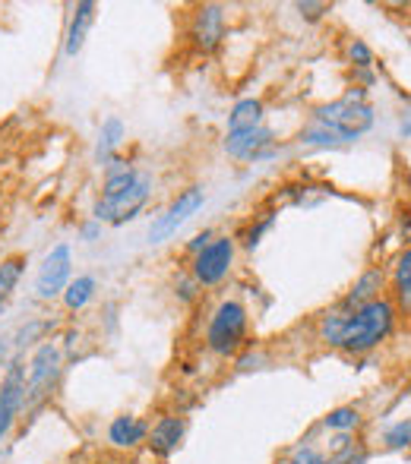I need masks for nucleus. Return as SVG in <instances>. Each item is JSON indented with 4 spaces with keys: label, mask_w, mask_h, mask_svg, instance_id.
I'll return each mask as SVG.
<instances>
[{
    "label": "nucleus",
    "mask_w": 411,
    "mask_h": 464,
    "mask_svg": "<svg viewBox=\"0 0 411 464\" xmlns=\"http://www.w3.org/2000/svg\"><path fill=\"white\" fill-rule=\"evenodd\" d=\"M396 322V307L377 298L358 307L355 313H332L320 322V338L349 354H368L389 335Z\"/></svg>",
    "instance_id": "1"
},
{
    "label": "nucleus",
    "mask_w": 411,
    "mask_h": 464,
    "mask_svg": "<svg viewBox=\"0 0 411 464\" xmlns=\"http://www.w3.org/2000/svg\"><path fill=\"white\" fill-rule=\"evenodd\" d=\"M313 120H317L320 127H326V130L339 133L345 143H355L358 137H364V133L374 127V108H370L368 101H355L345 95V99L332 101V105L317 108Z\"/></svg>",
    "instance_id": "2"
},
{
    "label": "nucleus",
    "mask_w": 411,
    "mask_h": 464,
    "mask_svg": "<svg viewBox=\"0 0 411 464\" xmlns=\"http://www.w3.org/2000/svg\"><path fill=\"white\" fill-rule=\"evenodd\" d=\"M244 332H247V307L241 300H222L212 313L209 332H206V345H209L212 354H234L244 341Z\"/></svg>",
    "instance_id": "3"
},
{
    "label": "nucleus",
    "mask_w": 411,
    "mask_h": 464,
    "mask_svg": "<svg viewBox=\"0 0 411 464\" xmlns=\"http://www.w3.org/2000/svg\"><path fill=\"white\" fill-rule=\"evenodd\" d=\"M203 203H206L203 186H187L184 193H177L175 203H171L168 209H165L162 215L149 224V241L152 243H165L168 237H175L177 231H181L184 224H187L190 218L203 209Z\"/></svg>",
    "instance_id": "4"
},
{
    "label": "nucleus",
    "mask_w": 411,
    "mask_h": 464,
    "mask_svg": "<svg viewBox=\"0 0 411 464\" xmlns=\"http://www.w3.org/2000/svg\"><path fill=\"white\" fill-rule=\"evenodd\" d=\"M57 376H61V351H57V345L44 341L32 354L29 370H25V404H38L42 398H48Z\"/></svg>",
    "instance_id": "5"
},
{
    "label": "nucleus",
    "mask_w": 411,
    "mask_h": 464,
    "mask_svg": "<svg viewBox=\"0 0 411 464\" xmlns=\"http://www.w3.org/2000/svg\"><path fill=\"white\" fill-rule=\"evenodd\" d=\"M149 193H152V180L143 174L133 190L120 193V196H114V199H99V203H95V209H92L95 222H105V224L130 222V218H137V212L149 203Z\"/></svg>",
    "instance_id": "6"
},
{
    "label": "nucleus",
    "mask_w": 411,
    "mask_h": 464,
    "mask_svg": "<svg viewBox=\"0 0 411 464\" xmlns=\"http://www.w3.org/2000/svg\"><path fill=\"white\" fill-rule=\"evenodd\" d=\"M70 272H73V256H70V247L67 243H57V247L42 260V266H38L35 294L42 300L57 298L61 291H67Z\"/></svg>",
    "instance_id": "7"
},
{
    "label": "nucleus",
    "mask_w": 411,
    "mask_h": 464,
    "mask_svg": "<svg viewBox=\"0 0 411 464\" xmlns=\"http://www.w3.org/2000/svg\"><path fill=\"white\" fill-rule=\"evenodd\" d=\"M23 404H25V364L23 360H10L4 383H0V442L13 430Z\"/></svg>",
    "instance_id": "8"
},
{
    "label": "nucleus",
    "mask_w": 411,
    "mask_h": 464,
    "mask_svg": "<svg viewBox=\"0 0 411 464\" xmlns=\"http://www.w3.org/2000/svg\"><path fill=\"white\" fill-rule=\"evenodd\" d=\"M231 262H234V241H231V237H218L203 253H196L194 279L200 281V285H218V281L228 275Z\"/></svg>",
    "instance_id": "9"
},
{
    "label": "nucleus",
    "mask_w": 411,
    "mask_h": 464,
    "mask_svg": "<svg viewBox=\"0 0 411 464\" xmlns=\"http://www.w3.org/2000/svg\"><path fill=\"white\" fill-rule=\"evenodd\" d=\"M275 133L269 127H253V130H241V133H228L225 137V152L231 158H260L266 146H272Z\"/></svg>",
    "instance_id": "10"
},
{
    "label": "nucleus",
    "mask_w": 411,
    "mask_h": 464,
    "mask_svg": "<svg viewBox=\"0 0 411 464\" xmlns=\"http://www.w3.org/2000/svg\"><path fill=\"white\" fill-rule=\"evenodd\" d=\"M225 38V13L218 4H206L196 10L194 19V42L200 44L203 51H215L218 42Z\"/></svg>",
    "instance_id": "11"
},
{
    "label": "nucleus",
    "mask_w": 411,
    "mask_h": 464,
    "mask_svg": "<svg viewBox=\"0 0 411 464\" xmlns=\"http://www.w3.org/2000/svg\"><path fill=\"white\" fill-rule=\"evenodd\" d=\"M95 23V4L92 0H82L76 4L73 10V19H70V29H67V42H63V51L67 57H76L86 44V35H89V25Z\"/></svg>",
    "instance_id": "12"
},
{
    "label": "nucleus",
    "mask_w": 411,
    "mask_h": 464,
    "mask_svg": "<svg viewBox=\"0 0 411 464\" xmlns=\"http://www.w3.org/2000/svg\"><path fill=\"white\" fill-rule=\"evenodd\" d=\"M184 440V421L181 417H162V421L152 427L149 433V446L158 455H171Z\"/></svg>",
    "instance_id": "13"
},
{
    "label": "nucleus",
    "mask_w": 411,
    "mask_h": 464,
    "mask_svg": "<svg viewBox=\"0 0 411 464\" xmlns=\"http://www.w3.org/2000/svg\"><path fill=\"white\" fill-rule=\"evenodd\" d=\"M146 436H149V427H146L143 421H137V417H118V421L108 427V440H111V446H118V449L139 446Z\"/></svg>",
    "instance_id": "14"
},
{
    "label": "nucleus",
    "mask_w": 411,
    "mask_h": 464,
    "mask_svg": "<svg viewBox=\"0 0 411 464\" xmlns=\"http://www.w3.org/2000/svg\"><path fill=\"white\" fill-rule=\"evenodd\" d=\"M383 281H387V275L380 272V269H368V272L358 279V285L351 288V294L345 298V307H364V304H370V300H377L380 298V291H383Z\"/></svg>",
    "instance_id": "15"
},
{
    "label": "nucleus",
    "mask_w": 411,
    "mask_h": 464,
    "mask_svg": "<svg viewBox=\"0 0 411 464\" xmlns=\"http://www.w3.org/2000/svg\"><path fill=\"white\" fill-rule=\"evenodd\" d=\"M124 137H127V130H124V124H120V118H108L105 124H101V133H99L95 161H99V165H108V161L114 158V149L124 143Z\"/></svg>",
    "instance_id": "16"
},
{
    "label": "nucleus",
    "mask_w": 411,
    "mask_h": 464,
    "mask_svg": "<svg viewBox=\"0 0 411 464\" xmlns=\"http://www.w3.org/2000/svg\"><path fill=\"white\" fill-rule=\"evenodd\" d=\"M263 120V101L256 99H244L231 108L228 114V133H241V130H253Z\"/></svg>",
    "instance_id": "17"
},
{
    "label": "nucleus",
    "mask_w": 411,
    "mask_h": 464,
    "mask_svg": "<svg viewBox=\"0 0 411 464\" xmlns=\"http://www.w3.org/2000/svg\"><path fill=\"white\" fill-rule=\"evenodd\" d=\"M396 300L406 316H411V247L396 260Z\"/></svg>",
    "instance_id": "18"
},
{
    "label": "nucleus",
    "mask_w": 411,
    "mask_h": 464,
    "mask_svg": "<svg viewBox=\"0 0 411 464\" xmlns=\"http://www.w3.org/2000/svg\"><path fill=\"white\" fill-rule=\"evenodd\" d=\"M23 266H25L23 256H10V260L0 262V309L6 307V300L13 298V288L23 279Z\"/></svg>",
    "instance_id": "19"
},
{
    "label": "nucleus",
    "mask_w": 411,
    "mask_h": 464,
    "mask_svg": "<svg viewBox=\"0 0 411 464\" xmlns=\"http://www.w3.org/2000/svg\"><path fill=\"white\" fill-rule=\"evenodd\" d=\"M92 298H95V279H92V275H80V279L70 281L67 291H63V304H67V309H82Z\"/></svg>",
    "instance_id": "20"
},
{
    "label": "nucleus",
    "mask_w": 411,
    "mask_h": 464,
    "mask_svg": "<svg viewBox=\"0 0 411 464\" xmlns=\"http://www.w3.org/2000/svg\"><path fill=\"white\" fill-rule=\"evenodd\" d=\"M301 143H307V146H345V139L339 137V133L326 130V127H320L317 120H313V124L301 133Z\"/></svg>",
    "instance_id": "21"
},
{
    "label": "nucleus",
    "mask_w": 411,
    "mask_h": 464,
    "mask_svg": "<svg viewBox=\"0 0 411 464\" xmlns=\"http://www.w3.org/2000/svg\"><path fill=\"white\" fill-rule=\"evenodd\" d=\"M323 423L330 430H345V433H349V430H355L358 423H361V414H358L355 408H336V411H330V417H326Z\"/></svg>",
    "instance_id": "22"
},
{
    "label": "nucleus",
    "mask_w": 411,
    "mask_h": 464,
    "mask_svg": "<svg viewBox=\"0 0 411 464\" xmlns=\"http://www.w3.org/2000/svg\"><path fill=\"white\" fill-rule=\"evenodd\" d=\"M411 446V421H402L396 427H389L387 433V449H408Z\"/></svg>",
    "instance_id": "23"
},
{
    "label": "nucleus",
    "mask_w": 411,
    "mask_h": 464,
    "mask_svg": "<svg viewBox=\"0 0 411 464\" xmlns=\"http://www.w3.org/2000/svg\"><path fill=\"white\" fill-rule=\"evenodd\" d=\"M349 54H351V61H355L358 67H370V63H374V54H370V48H368L364 42H355V44H351Z\"/></svg>",
    "instance_id": "24"
},
{
    "label": "nucleus",
    "mask_w": 411,
    "mask_h": 464,
    "mask_svg": "<svg viewBox=\"0 0 411 464\" xmlns=\"http://www.w3.org/2000/svg\"><path fill=\"white\" fill-rule=\"evenodd\" d=\"M292 464H326V459L320 452H313V449H298Z\"/></svg>",
    "instance_id": "25"
},
{
    "label": "nucleus",
    "mask_w": 411,
    "mask_h": 464,
    "mask_svg": "<svg viewBox=\"0 0 411 464\" xmlns=\"http://www.w3.org/2000/svg\"><path fill=\"white\" fill-rule=\"evenodd\" d=\"M298 10L304 13L307 19H320L326 10H330V6H326V4H298Z\"/></svg>",
    "instance_id": "26"
},
{
    "label": "nucleus",
    "mask_w": 411,
    "mask_h": 464,
    "mask_svg": "<svg viewBox=\"0 0 411 464\" xmlns=\"http://www.w3.org/2000/svg\"><path fill=\"white\" fill-rule=\"evenodd\" d=\"M209 243H212V231H203V234H196L194 241H190V253H203Z\"/></svg>",
    "instance_id": "27"
},
{
    "label": "nucleus",
    "mask_w": 411,
    "mask_h": 464,
    "mask_svg": "<svg viewBox=\"0 0 411 464\" xmlns=\"http://www.w3.org/2000/svg\"><path fill=\"white\" fill-rule=\"evenodd\" d=\"M402 237H406V243H411V212H402Z\"/></svg>",
    "instance_id": "28"
},
{
    "label": "nucleus",
    "mask_w": 411,
    "mask_h": 464,
    "mask_svg": "<svg viewBox=\"0 0 411 464\" xmlns=\"http://www.w3.org/2000/svg\"><path fill=\"white\" fill-rule=\"evenodd\" d=\"M4 364H6V345L0 341V366H4Z\"/></svg>",
    "instance_id": "29"
}]
</instances>
